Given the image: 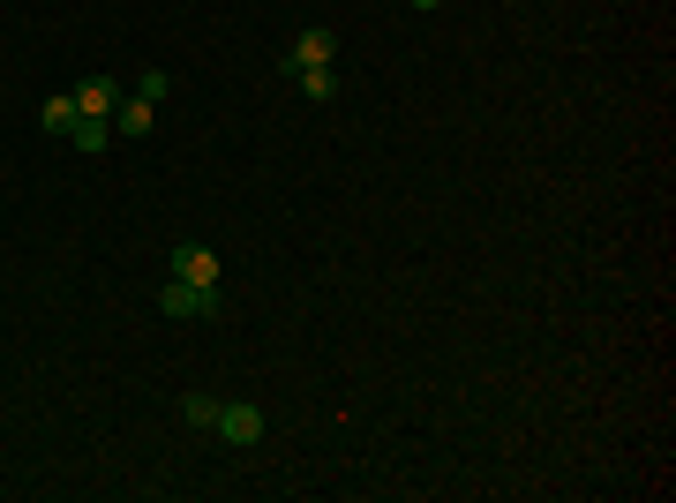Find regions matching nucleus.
Segmentation results:
<instances>
[{
  "mask_svg": "<svg viewBox=\"0 0 676 503\" xmlns=\"http://www.w3.org/2000/svg\"><path fill=\"white\" fill-rule=\"evenodd\" d=\"M159 308H166L173 324H204L218 308V294H204V286H188V278H166V294H159Z\"/></svg>",
  "mask_w": 676,
  "mask_h": 503,
  "instance_id": "f257e3e1",
  "label": "nucleus"
},
{
  "mask_svg": "<svg viewBox=\"0 0 676 503\" xmlns=\"http://www.w3.org/2000/svg\"><path fill=\"white\" fill-rule=\"evenodd\" d=\"M331 53H338V31L308 23V31L294 39V53H286V76H301V68H331Z\"/></svg>",
  "mask_w": 676,
  "mask_h": 503,
  "instance_id": "f03ea898",
  "label": "nucleus"
},
{
  "mask_svg": "<svg viewBox=\"0 0 676 503\" xmlns=\"http://www.w3.org/2000/svg\"><path fill=\"white\" fill-rule=\"evenodd\" d=\"M173 278H188V286L218 294V255L204 249V241H181V249H173Z\"/></svg>",
  "mask_w": 676,
  "mask_h": 503,
  "instance_id": "7ed1b4c3",
  "label": "nucleus"
},
{
  "mask_svg": "<svg viewBox=\"0 0 676 503\" xmlns=\"http://www.w3.org/2000/svg\"><path fill=\"white\" fill-rule=\"evenodd\" d=\"M218 436H226V444H241V451H249V444H263V406H249V398L218 406Z\"/></svg>",
  "mask_w": 676,
  "mask_h": 503,
  "instance_id": "20e7f679",
  "label": "nucleus"
},
{
  "mask_svg": "<svg viewBox=\"0 0 676 503\" xmlns=\"http://www.w3.org/2000/svg\"><path fill=\"white\" fill-rule=\"evenodd\" d=\"M76 106H84V121H113L121 84H113V76H84V84H76Z\"/></svg>",
  "mask_w": 676,
  "mask_h": 503,
  "instance_id": "39448f33",
  "label": "nucleus"
},
{
  "mask_svg": "<svg viewBox=\"0 0 676 503\" xmlns=\"http://www.w3.org/2000/svg\"><path fill=\"white\" fill-rule=\"evenodd\" d=\"M39 121L53 128V135H68V128L84 121V106H76V90H53V98H45V106H39Z\"/></svg>",
  "mask_w": 676,
  "mask_h": 503,
  "instance_id": "423d86ee",
  "label": "nucleus"
},
{
  "mask_svg": "<svg viewBox=\"0 0 676 503\" xmlns=\"http://www.w3.org/2000/svg\"><path fill=\"white\" fill-rule=\"evenodd\" d=\"M113 128H121V135H151V128H159V106H151V98H128V106H113Z\"/></svg>",
  "mask_w": 676,
  "mask_h": 503,
  "instance_id": "0eeeda50",
  "label": "nucleus"
},
{
  "mask_svg": "<svg viewBox=\"0 0 676 503\" xmlns=\"http://www.w3.org/2000/svg\"><path fill=\"white\" fill-rule=\"evenodd\" d=\"M218 406H226V398H211V391H188V398H181V420H188V428H218Z\"/></svg>",
  "mask_w": 676,
  "mask_h": 503,
  "instance_id": "6e6552de",
  "label": "nucleus"
},
{
  "mask_svg": "<svg viewBox=\"0 0 676 503\" xmlns=\"http://www.w3.org/2000/svg\"><path fill=\"white\" fill-rule=\"evenodd\" d=\"M68 143H76V151H106V143H113V121H76Z\"/></svg>",
  "mask_w": 676,
  "mask_h": 503,
  "instance_id": "1a4fd4ad",
  "label": "nucleus"
},
{
  "mask_svg": "<svg viewBox=\"0 0 676 503\" xmlns=\"http://www.w3.org/2000/svg\"><path fill=\"white\" fill-rule=\"evenodd\" d=\"M294 84L308 90V98H316V106H324V98H331V90H338V76H331V68H301Z\"/></svg>",
  "mask_w": 676,
  "mask_h": 503,
  "instance_id": "9d476101",
  "label": "nucleus"
},
{
  "mask_svg": "<svg viewBox=\"0 0 676 503\" xmlns=\"http://www.w3.org/2000/svg\"><path fill=\"white\" fill-rule=\"evenodd\" d=\"M166 90H173V76H166V68H151V76H143V84H135V98H151V106H159V98H166Z\"/></svg>",
  "mask_w": 676,
  "mask_h": 503,
  "instance_id": "9b49d317",
  "label": "nucleus"
},
{
  "mask_svg": "<svg viewBox=\"0 0 676 503\" xmlns=\"http://www.w3.org/2000/svg\"><path fill=\"white\" fill-rule=\"evenodd\" d=\"M414 8H444V0H414Z\"/></svg>",
  "mask_w": 676,
  "mask_h": 503,
  "instance_id": "f8f14e48",
  "label": "nucleus"
}]
</instances>
